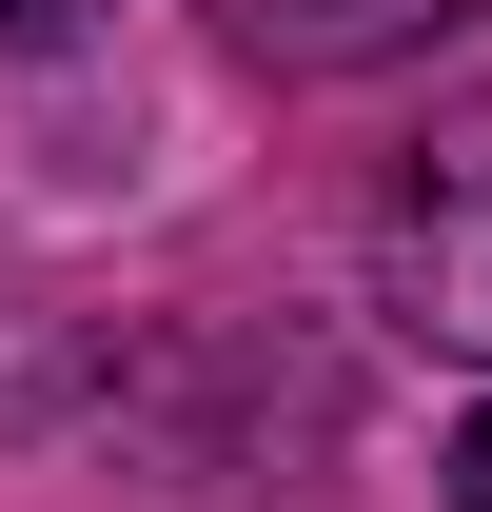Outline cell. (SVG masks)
<instances>
[{"instance_id": "cell-2", "label": "cell", "mask_w": 492, "mask_h": 512, "mask_svg": "<svg viewBox=\"0 0 492 512\" xmlns=\"http://www.w3.org/2000/svg\"><path fill=\"white\" fill-rule=\"evenodd\" d=\"M433 20H473V0H237V40H276V60H394Z\"/></svg>"}, {"instance_id": "cell-1", "label": "cell", "mask_w": 492, "mask_h": 512, "mask_svg": "<svg viewBox=\"0 0 492 512\" xmlns=\"http://www.w3.org/2000/svg\"><path fill=\"white\" fill-rule=\"evenodd\" d=\"M374 296H394V335H433V355L492 375V119H433L414 158H394V197H374Z\"/></svg>"}, {"instance_id": "cell-3", "label": "cell", "mask_w": 492, "mask_h": 512, "mask_svg": "<svg viewBox=\"0 0 492 512\" xmlns=\"http://www.w3.org/2000/svg\"><path fill=\"white\" fill-rule=\"evenodd\" d=\"M433 493H453V512H492V394L453 414V453H433Z\"/></svg>"}, {"instance_id": "cell-4", "label": "cell", "mask_w": 492, "mask_h": 512, "mask_svg": "<svg viewBox=\"0 0 492 512\" xmlns=\"http://www.w3.org/2000/svg\"><path fill=\"white\" fill-rule=\"evenodd\" d=\"M79 20H99V0H0V60H60Z\"/></svg>"}]
</instances>
